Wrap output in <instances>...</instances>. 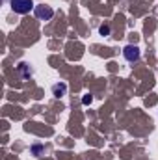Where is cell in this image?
Returning <instances> with one entry per match:
<instances>
[{
	"label": "cell",
	"instance_id": "6da1fadb",
	"mask_svg": "<svg viewBox=\"0 0 158 160\" xmlns=\"http://www.w3.org/2000/svg\"><path fill=\"white\" fill-rule=\"evenodd\" d=\"M9 6H11V9H13L15 13L24 15V13H28V11L34 8V0H11Z\"/></svg>",
	"mask_w": 158,
	"mask_h": 160
},
{
	"label": "cell",
	"instance_id": "7a4b0ae2",
	"mask_svg": "<svg viewBox=\"0 0 158 160\" xmlns=\"http://www.w3.org/2000/svg\"><path fill=\"white\" fill-rule=\"evenodd\" d=\"M123 54H125V58H126L128 62H136V60H140V48H138V47H134V45L125 47Z\"/></svg>",
	"mask_w": 158,
	"mask_h": 160
},
{
	"label": "cell",
	"instance_id": "3957f363",
	"mask_svg": "<svg viewBox=\"0 0 158 160\" xmlns=\"http://www.w3.org/2000/svg\"><path fill=\"white\" fill-rule=\"evenodd\" d=\"M36 15H37V19H43V21H48L52 15H54V11L48 8V6H37L36 8Z\"/></svg>",
	"mask_w": 158,
	"mask_h": 160
},
{
	"label": "cell",
	"instance_id": "277c9868",
	"mask_svg": "<svg viewBox=\"0 0 158 160\" xmlns=\"http://www.w3.org/2000/svg\"><path fill=\"white\" fill-rule=\"evenodd\" d=\"M52 89H54V97H63L65 91H67V86L65 84H56Z\"/></svg>",
	"mask_w": 158,
	"mask_h": 160
},
{
	"label": "cell",
	"instance_id": "5b68a950",
	"mask_svg": "<svg viewBox=\"0 0 158 160\" xmlns=\"http://www.w3.org/2000/svg\"><path fill=\"white\" fill-rule=\"evenodd\" d=\"M101 34H102V36L110 34V28H108V26H101Z\"/></svg>",
	"mask_w": 158,
	"mask_h": 160
}]
</instances>
